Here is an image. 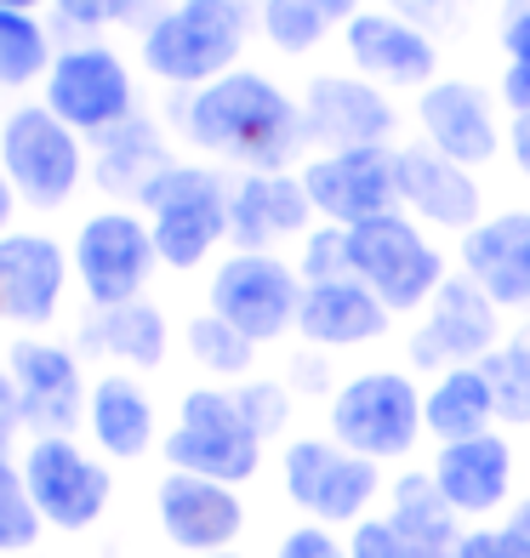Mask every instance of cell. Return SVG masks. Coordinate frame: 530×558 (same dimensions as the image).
I'll return each instance as SVG.
<instances>
[{
  "label": "cell",
  "mask_w": 530,
  "mask_h": 558,
  "mask_svg": "<svg viewBox=\"0 0 530 558\" xmlns=\"http://www.w3.org/2000/svg\"><path fill=\"white\" fill-rule=\"evenodd\" d=\"M177 137L212 166L240 171H297L314 155L302 97H291L263 69H229L222 81L177 97Z\"/></svg>",
  "instance_id": "cell-1"
},
{
  "label": "cell",
  "mask_w": 530,
  "mask_h": 558,
  "mask_svg": "<svg viewBox=\"0 0 530 558\" xmlns=\"http://www.w3.org/2000/svg\"><path fill=\"white\" fill-rule=\"evenodd\" d=\"M257 12L245 0H171L137 29V63L171 92H200L240 69Z\"/></svg>",
  "instance_id": "cell-2"
},
{
  "label": "cell",
  "mask_w": 530,
  "mask_h": 558,
  "mask_svg": "<svg viewBox=\"0 0 530 558\" xmlns=\"http://www.w3.org/2000/svg\"><path fill=\"white\" fill-rule=\"evenodd\" d=\"M422 376L411 365H360L337 376L332 399L320 404V427L337 445L371 456L383 468H411L427 439L422 427Z\"/></svg>",
  "instance_id": "cell-3"
},
{
  "label": "cell",
  "mask_w": 530,
  "mask_h": 558,
  "mask_svg": "<svg viewBox=\"0 0 530 558\" xmlns=\"http://www.w3.org/2000/svg\"><path fill=\"white\" fill-rule=\"evenodd\" d=\"M274 478H280V501L297 519L309 524H332V530H353L360 519H371L388 501V468L371 456L337 445L325 427L291 434L274 456Z\"/></svg>",
  "instance_id": "cell-4"
},
{
  "label": "cell",
  "mask_w": 530,
  "mask_h": 558,
  "mask_svg": "<svg viewBox=\"0 0 530 558\" xmlns=\"http://www.w3.org/2000/svg\"><path fill=\"white\" fill-rule=\"evenodd\" d=\"M137 211L155 234L160 274L217 268L222 245H229V177L212 160H171L137 194Z\"/></svg>",
  "instance_id": "cell-5"
},
{
  "label": "cell",
  "mask_w": 530,
  "mask_h": 558,
  "mask_svg": "<svg viewBox=\"0 0 530 558\" xmlns=\"http://www.w3.org/2000/svg\"><path fill=\"white\" fill-rule=\"evenodd\" d=\"M160 468L171 473H200L217 485H257L268 468V445L251 434V422L240 416L234 388L222 383H189L177 393V416L160 439Z\"/></svg>",
  "instance_id": "cell-6"
},
{
  "label": "cell",
  "mask_w": 530,
  "mask_h": 558,
  "mask_svg": "<svg viewBox=\"0 0 530 558\" xmlns=\"http://www.w3.org/2000/svg\"><path fill=\"white\" fill-rule=\"evenodd\" d=\"M0 171L12 177L23 211H63L92 183V148L46 104H12L0 114Z\"/></svg>",
  "instance_id": "cell-7"
},
{
  "label": "cell",
  "mask_w": 530,
  "mask_h": 558,
  "mask_svg": "<svg viewBox=\"0 0 530 558\" xmlns=\"http://www.w3.org/2000/svg\"><path fill=\"white\" fill-rule=\"evenodd\" d=\"M69 263H74V291H81L86 308H120V302L148 296V286L160 274V251L137 206H97L74 222Z\"/></svg>",
  "instance_id": "cell-8"
},
{
  "label": "cell",
  "mask_w": 530,
  "mask_h": 558,
  "mask_svg": "<svg viewBox=\"0 0 530 558\" xmlns=\"http://www.w3.org/2000/svg\"><path fill=\"white\" fill-rule=\"evenodd\" d=\"M450 274H457V257H445L434 234L406 211L353 228V279L383 296L394 319H417Z\"/></svg>",
  "instance_id": "cell-9"
},
{
  "label": "cell",
  "mask_w": 530,
  "mask_h": 558,
  "mask_svg": "<svg viewBox=\"0 0 530 558\" xmlns=\"http://www.w3.org/2000/svg\"><path fill=\"white\" fill-rule=\"evenodd\" d=\"M23 485H29L35 507L46 530L58 536H86L109 519L115 507V468L97 456L92 445H81V434H40V439H23Z\"/></svg>",
  "instance_id": "cell-10"
},
{
  "label": "cell",
  "mask_w": 530,
  "mask_h": 558,
  "mask_svg": "<svg viewBox=\"0 0 530 558\" xmlns=\"http://www.w3.org/2000/svg\"><path fill=\"white\" fill-rule=\"evenodd\" d=\"M302 291L309 286H302L297 263L274 257V251H222L217 268L206 274V308L245 331L257 348L297 337Z\"/></svg>",
  "instance_id": "cell-11"
},
{
  "label": "cell",
  "mask_w": 530,
  "mask_h": 558,
  "mask_svg": "<svg viewBox=\"0 0 530 558\" xmlns=\"http://www.w3.org/2000/svg\"><path fill=\"white\" fill-rule=\"evenodd\" d=\"M40 104L81 137H104L137 114V74L120 46L109 40H74L58 52L52 74L40 81Z\"/></svg>",
  "instance_id": "cell-12"
},
{
  "label": "cell",
  "mask_w": 530,
  "mask_h": 558,
  "mask_svg": "<svg viewBox=\"0 0 530 558\" xmlns=\"http://www.w3.org/2000/svg\"><path fill=\"white\" fill-rule=\"evenodd\" d=\"M502 337H508V314H502L468 274H450L434 291V302L411 319L406 365L417 376H439L450 365H479L485 353L502 348Z\"/></svg>",
  "instance_id": "cell-13"
},
{
  "label": "cell",
  "mask_w": 530,
  "mask_h": 558,
  "mask_svg": "<svg viewBox=\"0 0 530 558\" xmlns=\"http://www.w3.org/2000/svg\"><path fill=\"white\" fill-rule=\"evenodd\" d=\"M69 291H74V263L58 234H46V228L0 234V325H12V337L52 331L63 319Z\"/></svg>",
  "instance_id": "cell-14"
},
{
  "label": "cell",
  "mask_w": 530,
  "mask_h": 558,
  "mask_svg": "<svg viewBox=\"0 0 530 558\" xmlns=\"http://www.w3.org/2000/svg\"><path fill=\"white\" fill-rule=\"evenodd\" d=\"M7 371L23 393V427L29 439L40 434H81L86 427V393H92V376L81 365V348L58 342L46 331L29 337H12L7 342Z\"/></svg>",
  "instance_id": "cell-15"
},
{
  "label": "cell",
  "mask_w": 530,
  "mask_h": 558,
  "mask_svg": "<svg viewBox=\"0 0 530 558\" xmlns=\"http://www.w3.org/2000/svg\"><path fill=\"white\" fill-rule=\"evenodd\" d=\"M155 524H160V542L183 558H206V553H234L251 530V507L234 485H217V478H200V473H171L160 468L155 478Z\"/></svg>",
  "instance_id": "cell-16"
},
{
  "label": "cell",
  "mask_w": 530,
  "mask_h": 558,
  "mask_svg": "<svg viewBox=\"0 0 530 558\" xmlns=\"http://www.w3.org/2000/svg\"><path fill=\"white\" fill-rule=\"evenodd\" d=\"M394 166H399V211L417 217L427 234L462 240V234H473V228L491 217V199H485L479 171L439 155L434 143L406 137L394 148Z\"/></svg>",
  "instance_id": "cell-17"
},
{
  "label": "cell",
  "mask_w": 530,
  "mask_h": 558,
  "mask_svg": "<svg viewBox=\"0 0 530 558\" xmlns=\"http://www.w3.org/2000/svg\"><path fill=\"white\" fill-rule=\"evenodd\" d=\"M399 148V143H394ZM394 148H320L309 155L302 171V189H309L320 222L337 228H365L376 217L399 211V166Z\"/></svg>",
  "instance_id": "cell-18"
},
{
  "label": "cell",
  "mask_w": 530,
  "mask_h": 558,
  "mask_svg": "<svg viewBox=\"0 0 530 558\" xmlns=\"http://www.w3.org/2000/svg\"><path fill=\"white\" fill-rule=\"evenodd\" d=\"M302 120L309 143L320 148H394L399 137V109L394 97L353 69H320L302 86Z\"/></svg>",
  "instance_id": "cell-19"
},
{
  "label": "cell",
  "mask_w": 530,
  "mask_h": 558,
  "mask_svg": "<svg viewBox=\"0 0 530 558\" xmlns=\"http://www.w3.org/2000/svg\"><path fill=\"white\" fill-rule=\"evenodd\" d=\"M427 473L445 490V501L462 513V524H496L519 496V445L502 427H491L479 439L434 445Z\"/></svg>",
  "instance_id": "cell-20"
},
{
  "label": "cell",
  "mask_w": 530,
  "mask_h": 558,
  "mask_svg": "<svg viewBox=\"0 0 530 558\" xmlns=\"http://www.w3.org/2000/svg\"><path fill=\"white\" fill-rule=\"evenodd\" d=\"M417 137L434 143L439 155L462 160L473 171H485L502 160L508 148V120L496 114V97L479 86V81H462V74H439L427 92H417Z\"/></svg>",
  "instance_id": "cell-21"
},
{
  "label": "cell",
  "mask_w": 530,
  "mask_h": 558,
  "mask_svg": "<svg viewBox=\"0 0 530 558\" xmlns=\"http://www.w3.org/2000/svg\"><path fill=\"white\" fill-rule=\"evenodd\" d=\"M320 222L302 171H240L229 177V251H274L302 245Z\"/></svg>",
  "instance_id": "cell-22"
},
{
  "label": "cell",
  "mask_w": 530,
  "mask_h": 558,
  "mask_svg": "<svg viewBox=\"0 0 530 558\" xmlns=\"http://www.w3.org/2000/svg\"><path fill=\"white\" fill-rule=\"evenodd\" d=\"M342 52L353 74H365L383 92H427L439 81V40L394 17L388 7H365L353 17L342 29Z\"/></svg>",
  "instance_id": "cell-23"
},
{
  "label": "cell",
  "mask_w": 530,
  "mask_h": 558,
  "mask_svg": "<svg viewBox=\"0 0 530 558\" xmlns=\"http://www.w3.org/2000/svg\"><path fill=\"white\" fill-rule=\"evenodd\" d=\"M86 445L104 456L109 468H137L148 456H160V404L132 371H97L86 393Z\"/></svg>",
  "instance_id": "cell-24"
},
{
  "label": "cell",
  "mask_w": 530,
  "mask_h": 558,
  "mask_svg": "<svg viewBox=\"0 0 530 558\" xmlns=\"http://www.w3.org/2000/svg\"><path fill=\"white\" fill-rule=\"evenodd\" d=\"M457 274H468L502 314H530V206H502L462 234Z\"/></svg>",
  "instance_id": "cell-25"
},
{
  "label": "cell",
  "mask_w": 530,
  "mask_h": 558,
  "mask_svg": "<svg viewBox=\"0 0 530 558\" xmlns=\"http://www.w3.org/2000/svg\"><path fill=\"white\" fill-rule=\"evenodd\" d=\"M74 342H81V353H97L104 371L160 376L171 365L177 325L155 296H137V302H120V308H86Z\"/></svg>",
  "instance_id": "cell-26"
},
{
  "label": "cell",
  "mask_w": 530,
  "mask_h": 558,
  "mask_svg": "<svg viewBox=\"0 0 530 558\" xmlns=\"http://www.w3.org/2000/svg\"><path fill=\"white\" fill-rule=\"evenodd\" d=\"M394 314L383 308V296L360 279H337V286H309L302 291V314H297V342L320 348V353H353V348H376L394 337Z\"/></svg>",
  "instance_id": "cell-27"
},
{
  "label": "cell",
  "mask_w": 530,
  "mask_h": 558,
  "mask_svg": "<svg viewBox=\"0 0 530 558\" xmlns=\"http://www.w3.org/2000/svg\"><path fill=\"white\" fill-rule=\"evenodd\" d=\"M171 143L148 114H132L115 132L92 137V183L109 194V206H137V194L171 166Z\"/></svg>",
  "instance_id": "cell-28"
},
{
  "label": "cell",
  "mask_w": 530,
  "mask_h": 558,
  "mask_svg": "<svg viewBox=\"0 0 530 558\" xmlns=\"http://www.w3.org/2000/svg\"><path fill=\"white\" fill-rule=\"evenodd\" d=\"M383 513L394 519V530H399V536H406L422 558H457V547H462V536H468L462 513L445 501V490L434 485L427 462H411V468H399V473L388 478Z\"/></svg>",
  "instance_id": "cell-29"
},
{
  "label": "cell",
  "mask_w": 530,
  "mask_h": 558,
  "mask_svg": "<svg viewBox=\"0 0 530 558\" xmlns=\"http://www.w3.org/2000/svg\"><path fill=\"white\" fill-rule=\"evenodd\" d=\"M422 427L434 445H457V439H479L496 427V393L485 365H450L439 376H427L422 388Z\"/></svg>",
  "instance_id": "cell-30"
},
{
  "label": "cell",
  "mask_w": 530,
  "mask_h": 558,
  "mask_svg": "<svg viewBox=\"0 0 530 558\" xmlns=\"http://www.w3.org/2000/svg\"><path fill=\"white\" fill-rule=\"evenodd\" d=\"M177 353L189 360V371L200 383H222V388H240L263 371V348L212 308H194L177 325Z\"/></svg>",
  "instance_id": "cell-31"
},
{
  "label": "cell",
  "mask_w": 530,
  "mask_h": 558,
  "mask_svg": "<svg viewBox=\"0 0 530 558\" xmlns=\"http://www.w3.org/2000/svg\"><path fill=\"white\" fill-rule=\"evenodd\" d=\"M52 63H58V46L40 12H0V86L29 92L52 74Z\"/></svg>",
  "instance_id": "cell-32"
},
{
  "label": "cell",
  "mask_w": 530,
  "mask_h": 558,
  "mask_svg": "<svg viewBox=\"0 0 530 558\" xmlns=\"http://www.w3.org/2000/svg\"><path fill=\"white\" fill-rule=\"evenodd\" d=\"M485 376L496 393V427L502 434H530V331H508L496 353H485Z\"/></svg>",
  "instance_id": "cell-33"
},
{
  "label": "cell",
  "mask_w": 530,
  "mask_h": 558,
  "mask_svg": "<svg viewBox=\"0 0 530 558\" xmlns=\"http://www.w3.org/2000/svg\"><path fill=\"white\" fill-rule=\"evenodd\" d=\"M257 35L280 58H314L332 40V17L314 0H257Z\"/></svg>",
  "instance_id": "cell-34"
},
{
  "label": "cell",
  "mask_w": 530,
  "mask_h": 558,
  "mask_svg": "<svg viewBox=\"0 0 530 558\" xmlns=\"http://www.w3.org/2000/svg\"><path fill=\"white\" fill-rule=\"evenodd\" d=\"M496 46H502V74H496L502 109L530 114V0H502Z\"/></svg>",
  "instance_id": "cell-35"
},
{
  "label": "cell",
  "mask_w": 530,
  "mask_h": 558,
  "mask_svg": "<svg viewBox=\"0 0 530 558\" xmlns=\"http://www.w3.org/2000/svg\"><path fill=\"white\" fill-rule=\"evenodd\" d=\"M46 542V519L23 485L17 456H0V558H35Z\"/></svg>",
  "instance_id": "cell-36"
},
{
  "label": "cell",
  "mask_w": 530,
  "mask_h": 558,
  "mask_svg": "<svg viewBox=\"0 0 530 558\" xmlns=\"http://www.w3.org/2000/svg\"><path fill=\"white\" fill-rule=\"evenodd\" d=\"M240 416L251 422V434L263 445H286L291 439V422H297V388L286 383L280 371H257L251 383L234 388Z\"/></svg>",
  "instance_id": "cell-37"
},
{
  "label": "cell",
  "mask_w": 530,
  "mask_h": 558,
  "mask_svg": "<svg viewBox=\"0 0 530 558\" xmlns=\"http://www.w3.org/2000/svg\"><path fill=\"white\" fill-rule=\"evenodd\" d=\"M291 263L302 274V286H337V279H353V228L314 222Z\"/></svg>",
  "instance_id": "cell-38"
},
{
  "label": "cell",
  "mask_w": 530,
  "mask_h": 558,
  "mask_svg": "<svg viewBox=\"0 0 530 558\" xmlns=\"http://www.w3.org/2000/svg\"><path fill=\"white\" fill-rule=\"evenodd\" d=\"M268 558H348V536H337L332 524L297 519V524H286L280 536H274Z\"/></svg>",
  "instance_id": "cell-39"
},
{
  "label": "cell",
  "mask_w": 530,
  "mask_h": 558,
  "mask_svg": "<svg viewBox=\"0 0 530 558\" xmlns=\"http://www.w3.org/2000/svg\"><path fill=\"white\" fill-rule=\"evenodd\" d=\"M342 536H348V558H422V553L394 530V519L383 513V507H376L371 519H360L353 530H342Z\"/></svg>",
  "instance_id": "cell-40"
},
{
  "label": "cell",
  "mask_w": 530,
  "mask_h": 558,
  "mask_svg": "<svg viewBox=\"0 0 530 558\" xmlns=\"http://www.w3.org/2000/svg\"><path fill=\"white\" fill-rule=\"evenodd\" d=\"M58 23L69 29H115V23H132L137 17V0H52Z\"/></svg>",
  "instance_id": "cell-41"
},
{
  "label": "cell",
  "mask_w": 530,
  "mask_h": 558,
  "mask_svg": "<svg viewBox=\"0 0 530 558\" xmlns=\"http://www.w3.org/2000/svg\"><path fill=\"white\" fill-rule=\"evenodd\" d=\"M383 7L394 12V17H406V23H417L422 35H445V29H457L462 23V12H468V0H383Z\"/></svg>",
  "instance_id": "cell-42"
},
{
  "label": "cell",
  "mask_w": 530,
  "mask_h": 558,
  "mask_svg": "<svg viewBox=\"0 0 530 558\" xmlns=\"http://www.w3.org/2000/svg\"><path fill=\"white\" fill-rule=\"evenodd\" d=\"M457 558H525L508 536H502V524H468V536L457 547Z\"/></svg>",
  "instance_id": "cell-43"
},
{
  "label": "cell",
  "mask_w": 530,
  "mask_h": 558,
  "mask_svg": "<svg viewBox=\"0 0 530 558\" xmlns=\"http://www.w3.org/2000/svg\"><path fill=\"white\" fill-rule=\"evenodd\" d=\"M508 166L519 171V183H530V114H508Z\"/></svg>",
  "instance_id": "cell-44"
},
{
  "label": "cell",
  "mask_w": 530,
  "mask_h": 558,
  "mask_svg": "<svg viewBox=\"0 0 530 558\" xmlns=\"http://www.w3.org/2000/svg\"><path fill=\"white\" fill-rule=\"evenodd\" d=\"M496 524H502V536H508V542L530 558V490H519V496H514V507H508V513H502Z\"/></svg>",
  "instance_id": "cell-45"
},
{
  "label": "cell",
  "mask_w": 530,
  "mask_h": 558,
  "mask_svg": "<svg viewBox=\"0 0 530 558\" xmlns=\"http://www.w3.org/2000/svg\"><path fill=\"white\" fill-rule=\"evenodd\" d=\"M17 211H23V199L12 189V177L0 171V234H12V228H17Z\"/></svg>",
  "instance_id": "cell-46"
},
{
  "label": "cell",
  "mask_w": 530,
  "mask_h": 558,
  "mask_svg": "<svg viewBox=\"0 0 530 558\" xmlns=\"http://www.w3.org/2000/svg\"><path fill=\"white\" fill-rule=\"evenodd\" d=\"M314 7H320L325 17H332V29H348V23L365 12V0H314Z\"/></svg>",
  "instance_id": "cell-47"
},
{
  "label": "cell",
  "mask_w": 530,
  "mask_h": 558,
  "mask_svg": "<svg viewBox=\"0 0 530 558\" xmlns=\"http://www.w3.org/2000/svg\"><path fill=\"white\" fill-rule=\"evenodd\" d=\"M40 7H52V0H0V12H40Z\"/></svg>",
  "instance_id": "cell-48"
},
{
  "label": "cell",
  "mask_w": 530,
  "mask_h": 558,
  "mask_svg": "<svg viewBox=\"0 0 530 558\" xmlns=\"http://www.w3.org/2000/svg\"><path fill=\"white\" fill-rule=\"evenodd\" d=\"M206 558H251L245 547H234V553H206Z\"/></svg>",
  "instance_id": "cell-49"
},
{
  "label": "cell",
  "mask_w": 530,
  "mask_h": 558,
  "mask_svg": "<svg viewBox=\"0 0 530 558\" xmlns=\"http://www.w3.org/2000/svg\"><path fill=\"white\" fill-rule=\"evenodd\" d=\"M0 92H7V86H0Z\"/></svg>",
  "instance_id": "cell-50"
}]
</instances>
